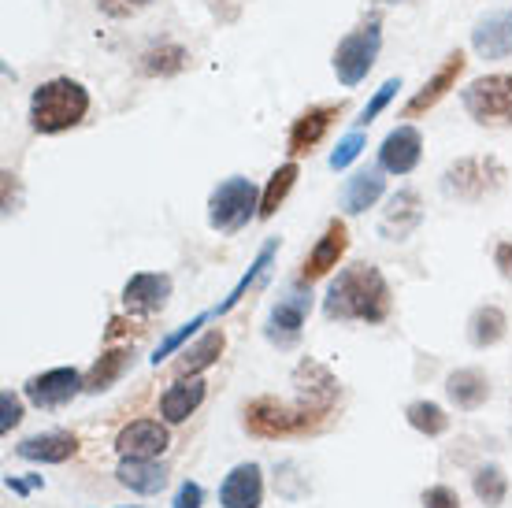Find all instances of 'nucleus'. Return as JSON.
<instances>
[{
    "label": "nucleus",
    "mask_w": 512,
    "mask_h": 508,
    "mask_svg": "<svg viewBox=\"0 0 512 508\" xmlns=\"http://www.w3.org/2000/svg\"><path fill=\"white\" fill-rule=\"evenodd\" d=\"M308 312H312V290H308V282L301 279V282H294L290 290L282 293L275 305H271L268 327H264L268 342L279 345V349H290V345H297Z\"/></svg>",
    "instance_id": "obj_8"
},
{
    "label": "nucleus",
    "mask_w": 512,
    "mask_h": 508,
    "mask_svg": "<svg viewBox=\"0 0 512 508\" xmlns=\"http://www.w3.org/2000/svg\"><path fill=\"white\" fill-rule=\"evenodd\" d=\"M253 216H260V197L253 182L242 175L223 178L208 197V223L219 234H238Z\"/></svg>",
    "instance_id": "obj_5"
},
{
    "label": "nucleus",
    "mask_w": 512,
    "mask_h": 508,
    "mask_svg": "<svg viewBox=\"0 0 512 508\" xmlns=\"http://www.w3.org/2000/svg\"><path fill=\"white\" fill-rule=\"evenodd\" d=\"M342 115H346V101H323V104L305 108V112L294 119L290 134H286V153L308 156L323 138H327V130L334 127V119H342Z\"/></svg>",
    "instance_id": "obj_9"
},
{
    "label": "nucleus",
    "mask_w": 512,
    "mask_h": 508,
    "mask_svg": "<svg viewBox=\"0 0 512 508\" xmlns=\"http://www.w3.org/2000/svg\"><path fill=\"white\" fill-rule=\"evenodd\" d=\"M423 508H461V497L453 494L449 486H431V490H423Z\"/></svg>",
    "instance_id": "obj_38"
},
{
    "label": "nucleus",
    "mask_w": 512,
    "mask_h": 508,
    "mask_svg": "<svg viewBox=\"0 0 512 508\" xmlns=\"http://www.w3.org/2000/svg\"><path fill=\"white\" fill-rule=\"evenodd\" d=\"M0 412H4V420H0V431L8 434L12 427H19V420H23V401H19V394L4 390V394H0Z\"/></svg>",
    "instance_id": "obj_36"
},
{
    "label": "nucleus",
    "mask_w": 512,
    "mask_h": 508,
    "mask_svg": "<svg viewBox=\"0 0 512 508\" xmlns=\"http://www.w3.org/2000/svg\"><path fill=\"white\" fill-rule=\"evenodd\" d=\"M364 153V134L360 130H353V134H346V138L334 145V153H331V167L334 171H346L357 156Z\"/></svg>",
    "instance_id": "obj_34"
},
{
    "label": "nucleus",
    "mask_w": 512,
    "mask_h": 508,
    "mask_svg": "<svg viewBox=\"0 0 512 508\" xmlns=\"http://www.w3.org/2000/svg\"><path fill=\"white\" fill-rule=\"evenodd\" d=\"M201 401H205V382L179 379L164 397H160V416H164L167 423H186L193 412L201 408Z\"/></svg>",
    "instance_id": "obj_23"
},
{
    "label": "nucleus",
    "mask_w": 512,
    "mask_h": 508,
    "mask_svg": "<svg viewBox=\"0 0 512 508\" xmlns=\"http://www.w3.org/2000/svg\"><path fill=\"white\" fill-rule=\"evenodd\" d=\"M297 175H301V167L290 160V164H282L279 171L268 178V186H264V193H260V219H271L275 212H279L282 201H286L290 190H294Z\"/></svg>",
    "instance_id": "obj_29"
},
{
    "label": "nucleus",
    "mask_w": 512,
    "mask_h": 508,
    "mask_svg": "<svg viewBox=\"0 0 512 508\" xmlns=\"http://www.w3.org/2000/svg\"><path fill=\"white\" fill-rule=\"evenodd\" d=\"M423 223V201L416 190H401L394 193L383 208V219H379V234L386 242H405L412 230Z\"/></svg>",
    "instance_id": "obj_16"
},
{
    "label": "nucleus",
    "mask_w": 512,
    "mask_h": 508,
    "mask_svg": "<svg viewBox=\"0 0 512 508\" xmlns=\"http://www.w3.org/2000/svg\"><path fill=\"white\" fill-rule=\"evenodd\" d=\"M472 490L483 505L498 508L501 501L509 497V479H505V471H501L498 464H483V468L472 475Z\"/></svg>",
    "instance_id": "obj_31"
},
{
    "label": "nucleus",
    "mask_w": 512,
    "mask_h": 508,
    "mask_svg": "<svg viewBox=\"0 0 512 508\" xmlns=\"http://www.w3.org/2000/svg\"><path fill=\"white\" fill-rule=\"evenodd\" d=\"M153 0H97V8H101L108 19H130V15L145 12Z\"/></svg>",
    "instance_id": "obj_35"
},
{
    "label": "nucleus",
    "mask_w": 512,
    "mask_h": 508,
    "mask_svg": "<svg viewBox=\"0 0 512 508\" xmlns=\"http://www.w3.org/2000/svg\"><path fill=\"white\" fill-rule=\"evenodd\" d=\"M397 89H401V78H386L383 86L375 89V97L368 104H364V112H360V119H357L360 127H368L372 119H379V112H383L386 104H390L397 97Z\"/></svg>",
    "instance_id": "obj_33"
},
{
    "label": "nucleus",
    "mask_w": 512,
    "mask_h": 508,
    "mask_svg": "<svg viewBox=\"0 0 512 508\" xmlns=\"http://www.w3.org/2000/svg\"><path fill=\"white\" fill-rule=\"evenodd\" d=\"M223 349H227L223 331H205L190 349H182L179 353V360H175V375H179V379H197L201 371H208L219 356H223Z\"/></svg>",
    "instance_id": "obj_22"
},
{
    "label": "nucleus",
    "mask_w": 512,
    "mask_h": 508,
    "mask_svg": "<svg viewBox=\"0 0 512 508\" xmlns=\"http://www.w3.org/2000/svg\"><path fill=\"white\" fill-rule=\"evenodd\" d=\"M82 390H86V375H78L75 368L41 371V375H34V379L26 382V397H30V405L38 408H60L71 397L82 394Z\"/></svg>",
    "instance_id": "obj_11"
},
{
    "label": "nucleus",
    "mask_w": 512,
    "mask_h": 508,
    "mask_svg": "<svg viewBox=\"0 0 512 508\" xmlns=\"http://www.w3.org/2000/svg\"><path fill=\"white\" fill-rule=\"evenodd\" d=\"M349 249V230L342 219H331L327 230H323V238L312 245V253L305 256V264H301V279L305 282H316L323 279L331 267H338V260L346 256Z\"/></svg>",
    "instance_id": "obj_15"
},
{
    "label": "nucleus",
    "mask_w": 512,
    "mask_h": 508,
    "mask_svg": "<svg viewBox=\"0 0 512 508\" xmlns=\"http://www.w3.org/2000/svg\"><path fill=\"white\" fill-rule=\"evenodd\" d=\"M116 479L119 486H127V490H134V494H145V497H153L160 494L167 486V471L156 464V460H123L116 471Z\"/></svg>",
    "instance_id": "obj_25"
},
{
    "label": "nucleus",
    "mask_w": 512,
    "mask_h": 508,
    "mask_svg": "<svg viewBox=\"0 0 512 508\" xmlns=\"http://www.w3.org/2000/svg\"><path fill=\"white\" fill-rule=\"evenodd\" d=\"M394 312V297L386 286L383 271L372 264H353L338 271L331 290L323 297L327 319H360V323H386Z\"/></svg>",
    "instance_id": "obj_1"
},
{
    "label": "nucleus",
    "mask_w": 512,
    "mask_h": 508,
    "mask_svg": "<svg viewBox=\"0 0 512 508\" xmlns=\"http://www.w3.org/2000/svg\"><path fill=\"white\" fill-rule=\"evenodd\" d=\"M405 420H409L412 431L427 434V438H438V434L449 431L446 408L435 405V401H412V405L405 408Z\"/></svg>",
    "instance_id": "obj_30"
},
{
    "label": "nucleus",
    "mask_w": 512,
    "mask_h": 508,
    "mask_svg": "<svg viewBox=\"0 0 512 508\" xmlns=\"http://www.w3.org/2000/svg\"><path fill=\"white\" fill-rule=\"evenodd\" d=\"M505 164H501L498 156H461L457 164L446 167V175H442V193L453 197V201H468V204H479L494 197V193L505 186Z\"/></svg>",
    "instance_id": "obj_4"
},
{
    "label": "nucleus",
    "mask_w": 512,
    "mask_h": 508,
    "mask_svg": "<svg viewBox=\"0 0 512 508\" xmlns=\"http://www.w3.org/2000/svg\"><path fill=\"white\" fill-rule=\"evenodd\" d=\"M386 190V178L383 171H357V175L346 182V193H342V208H346L349 216H360V212H368Z\"/></svg>",
    "instance_id": "obj_26"
},
{
    "label": "nucleus",
    "mask_w": 512,
    "mask_h": 508,
    "mask_svg": "<svg viewBox=\"0 0 512 508\" xmlns=\"http://www.w3.org/2000/svg\"><path fill=\"white\" fill-rule=\"evenodd\" d=\"M130 356H134L130 349H108V353L86 371V394H104V390H112V386L119 382V375L127 371Z\"/></svg>",
    "instance_id": "obj_28"
},
{
    "label": "nucleus",
    "mask_w": 512,
    "mask_h": 508,
    "mask_svg": "<svg viewBox=\"0 0 512 508\" xmlns=\"http://www.w3.org/2000/svg\"><path fill=\"white\" fill-rule=\"evenodd\" d=\"M23 460H38V464H64L78 453V438L67 431H49V434H34V438H26L19 442L15 449Z\"/></svg>",
    "instance_id": "obj_21"
},
{
    "label": "nucleus",
    "mask_w": 512,
    "mask_h": 508,
    "mask_svg": "<svg viewBox=\"0 0 512 508\" xmlns=\"http://www.w3.org/2000/svg\"><path fill=\"white\" fill-rule=\"evenodd\" d=\"M197 327H205V316H197V319H190V323H186V327H182V331H175L171 334V338H167L164 345H160V349H156V356H153V364H160V360H164L167 353H175V349H179L182 342H186V338H190L193 331H197Z\"/></svg>",
    "instance_id": "obj_37"
},
{
    "label": "nucleus",
    "mask_w": 512,
    "mask_h": 508,
    "mask_svg": "<svg viewBox=\"0 0 512 508\" xmlns=\"http://www.w3.org/2000/svg\"><path fill=\"white\" fill-rule=\"evenodd\" d=\"M90 112V93L75 78H49L30 97V127L38 134H64Z\"/></svg>",
    "instance_id": "obj_2"
},
{
    "label": "nucleus",
    "mask_w": 512,
    "mask_h": 508,
    "mask_svg": "<svg viewBox=\"0 0 512 508\" xmlns=\"http://www.w3.org/2000/svg\"><path fill=\"white\" fill-rule=\"evenodd\" d=\"M464 112L479 127H512V75H483L461 93Z\"/></svg>",
    "instance_id": "obj_7"
},
{
    "label": "nucleus",
    "mask_w": 512,
    "mask_h": 508,
    "mask_svg": "<svg viewBox=\"0 0 512 508\" xmlns=\"http://www.w3.org/2000/svg\"><path fill=\"white\" fill-rule=\"evenodd\" d=\"M294 386H297V405L316 412V416H327L338 401V379L323 368L320 360H301L294 371Z\"/></svg>",
    "instance_id": "obj_10"
},
{
    "label": "nucleus",
    "mask_w": 512,
    "mask_h": 508,
    "mask_svg": "<svg viewBox=\"0 0 512 508\" xmlns=\"http://www.w3.org/2000/svg\"><path fill=\"white\" fill-rule=\"evenodd\" d=\"M379 49H383V26H379V19L346 34V38L338 41V49H334V75H338V82L346 89L360 86L368 78V71L375 67V60H379Z\"/></svg>",
    "instance_id": "obj_6"
},
{
    "label": "nucleus",
    "mask_w": 512,
    "mask_h": 508,
    "mask_svg": "<svg viewBox=\"0 0 512 508\" xmlns=\"http://www.w3.org/2000/svg\"><path fill=\"white\" fill-rule=\"evenodd\" d=\"M260 501H264V475L256 464H238L219 486L223 508H260Z\"/></svg>",
    "instance_id": "obj_18"
},
{
    "label": "nucleus",
    "mask_w": 512,
    "mask_h": 508,
    "mask_svg": "<svg viewBox=\"0 0 512 508\" xmlns=\"http://www.w3.org/2000/svg\"><path fill=\"white\" fill-rule=\"evenodd\" d=\"M494 267L501 271V279L512 282V242H498V249H494Z\"/></svg>",
    "instance_id": "obj_40"
},
{
    "label": "nucleus",
    "mask_w": 512,
    "mask_h": 508,
    "mask_svg": "<svg viewBox=\"0 0 512 508\" xmlns=\"http://www.w3.org/2000/svg\"><path fill=\"white\" fill-rule=\"evenodd\" d=\"M201 501H205V490L197 483H182L175 494V508H201Z\"/></svg>",
    "instance_id": "obj_39"
},
{
    "label": "nucleus",
    "mask_w": 512,
    "mask_h": 508,
    "mask_svg": "<svg viewBox=\"0 0 512 508\" xmlns=\"http://www.w3.org/2000/svg\"><path fill=\"white\" fill-rule=\"evenodd\" d=\"M327 416H316L301 405H286L279 397H256L245 405V431L253 438H297V434L320 431Z\"/></svg>",
    "instance_id": "obj_3"
},
{
    "label": "nucleus",
    "mask_w": 512,
    "mask_h": 508,
    "mask_svg": "<svg viewBox=\"0 0 512 508\" xmlns=\"http://www.w3.org/2000/svg\"><path fill=\"white\" fill-rule=\"evenodd\" d=\"M446 397L453 401V408H461V412H475V408L487 405L490 379L479 368H457L446 379Z\"/></svg>",
    "instance_id": "obj_20"
},
{
    "label": "nucleus",
    "mask_w": 512,
    "mask_h": 508,
    "mask_svg": "<svg viewBox=\"0 0 512 508\" xmlns=\"http://www.w3.org/2000/svg\"><path fill=\"white\" fill-rule=\"evenodd\" d=\"M167 445H171V434L160 420H134L116 438V449L123 460H156L167 453Z\"/></svg>",
    "instance_id": "obj_12"
},
{
    "label": "nucleus",
    "mask_w": 512,
    "mask_h": 508,
    "mask_svg": "<svg viewBox=\"0 0 512 508\" xmlns=\"http://www.w3.org/2000/svg\"><path fill=\"white\" fill-rule=\"evenodd\" d=\"M171 297V275L160 271H141L130 275V282L123 286V308L134 316H156Z\"/></svg>",
    "instance_id": "obj_13"
},
{
    "label": "nucleus",
    "mask_w": 512,
    "mask_h": 508,
    "mask_svg": "<svg viewBox=\"0 0 512 508\" xmlns=\"http://www.w3.org/2000/svg\"><path fill=\"white\" fill-rule=\"evenodd\" d=\"M472 49L483 60H505L512 56V12H494L479 19L472 30Z\"/></svg>",
    "instance_id": "obj_19"
},
{
    "label": "nucleus",
    "mask_w": 512,
    "mask_h": 508,
    "mask_svg": "<svg viewBox=\"0 0 512 508\" xmlns=\"http://www.w3.org/2000/svg\"><path fill=\"white\" fill-rule=\"evenodd\" d=\"M423 156V134L416 127H397L390 130L379 145V167L390 175H409Z\"/></svg>",
    "instance_id": "obj_17"
},
{
    "label": "nucleus",
    "mask_w": 512,
    "mask_h": 508,
    "mask_svg": "<svg viewBox=\"0 0 512 508\" xmlns=\"http://www.w3.org/2000/svg\"><path fill=\"white\" fill-rule=\"evenodd\" d=\"M509 334V319L498 305H479L468 319V338H472L475 349H490L498 345L501 338Z\"/></svg>",
    "instance_id": "obj_27"
},
{
    "label": "nucleus",
    "mask_w": 512,
    "mask_h": 508,
    "mask_svg": "<svg viewBox=\"0 0 512 508\" xmlns=\"http://www.w3.org/2000/svg\"><path fill=\"white\" fill-rule=\"evenodd\" d=\"M275 249H279V238H271V242L264 245V249H260V256H256V264L249 267V271H245L242 279H238V286H234V290L227 293V301H223V305L216 308L219 316H223V312H231V308L245 297V290H249V286H253V282L260 279V275H264V267H268L271 260H275Z\"/></svg>",
    "instance_id": "obj_32"
},
{
    "label": "nucleus",
    "mask_w": 512,
    "mask_h": 508,
    "mask_svg": "<svg viewBox=\"0 0 512 508\" xmlns=\"http://www.w3.org/2000/svg\"><path fill=\"white\" fill-rule=\"evenodd\" d=\"M186 64H190V52L175 45V41H160V45L141 52L138 71L145 78H175L186 71Z\"/></svg>",
    "instance_id": "obj_24"
},
{
    "label": "nucleus",
    "mask_w": 512,
    "mask_h": 508,
    "mask_svg": "<svg viewBox=\"0 0 512 508\" xmlns=\"http://www.w3.org/2000/svg\"><path fill=\"white\" fill-rule=\"evenodd\" d=\"M464 64H468V60H464L461 49L449 52L446 60H442V67H438L435 75L423 82V89L416 93V97H412L409 104H405V112H401V115H405V119H416V115L431 112V108H435V104L442 101V97H446L449 89L457 86V78L464 75Z\"/></svg>",
    "instance_id": "obj_14"
}]
</instances>
